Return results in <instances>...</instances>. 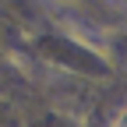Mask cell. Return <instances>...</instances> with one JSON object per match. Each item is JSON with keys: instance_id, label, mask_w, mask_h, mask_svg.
Returning a JSON list of instances; mask_svg holds the SVG:
<instances>
[{"instance_id": "1", "label": "cell", "mask_w": 127, "mask_h": 127, "mask_svg": "<svg viewBox=\"0 0 127 127\" xmlns=\"http://www.w3.org/2000/svg\"><path fill=\"white\" fill-rule=\"evenodd\" d=\"M117 127H127V113H124V117H120V120H117Z\"/></svg>"}]
</instances>
